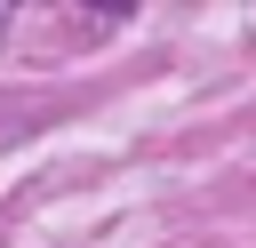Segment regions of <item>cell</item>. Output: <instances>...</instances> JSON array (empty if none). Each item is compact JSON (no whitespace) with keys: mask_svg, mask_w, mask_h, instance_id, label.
I'll return each instance as SVG.
<instances>
[]
</instances>
